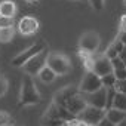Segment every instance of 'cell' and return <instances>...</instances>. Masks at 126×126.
Segmentation results:
<instances>
[{
  "instance_id": "5bb4252c",
  "label": "cell",
  "mask_w": 126,
  "mask_h": 126,
  "mask_svg": "<svg viewBox=\"0 0 126 126\" xmlns=\"http://www.w3.org/2000/svg\"><path fill=\"white\" fill-rule=\"evenodd\" d=\"M105 117L110 122H113L114 125H119L123 119H126V111H122V110H117V108L111 107V108L105 110Z\"/></svg>"
},
{
  "instance_id": "44dd1931",
  "label": "cell",
  "mask_w": 126,
  "mask_h": 126,
  "mask_svg": "<svg viewBox=\"0 0 126 126\" xmlns=\"http://www.w3.org/2000/svg\"><path fill=\"white\" fill-rule=\"evenodd\" d=\"M116 92H117V91H116L114 88H107V107H105V110H108V108L113 107V101H114Z\"/></svg>"
},
{
  "instance_id": "603a6c76",
  "label": "cell",
  "mask_w": 126,
  "mask_h": 126,
  "mask_svg": "<svg viewBox=\"0 0 126 126\" xmlns=\"http://www.w3.org/2000/svg\"><path fill=\"white\" fill-rule=\"evenodd\" d=\"M15 22H14V18H9V16H3L0 18V28H8V27H14Z\"/></svg>"
},
{
  "instance_id": "4fadbf2b",
  "label": "cell",
  "mask_w": 126,
  "mask_h": 126,
  "mask_svg": "<svg viewBox=\"0 0 126 126\" xmlns=\"http://www.w3.org/2000/svg\"><path fill=\"white\" fill-rule=\"evenodd\" d=\"M0 12H2L3 16L14 18L16 15V12H18L15 2H12V0H3V2L0 3Z\"/></svg>"
},
{
  "instance_id": "8992f818",
  "label": "cell",
  "mask_w": 126,
  "mask_h": 126,
  "mask_svg": "<svg viewBox=\"0 0 126 126\" xmlns=\"http://www.w3.org/2000/svg\"><path fill=\"white\" fill-rule=\"evenodd\" d=\"M101 88H102L101 77L94 71H86L83 79L79 83V91L82 94H92V92H95Z\"/></svg>"
},
{
  "instance_id": "9a60e30c",
  "label": "cell",
  "mask_w": 126,
  "mask_h": 126,
  "mask_svg": "<svg viewBox=\"0 0 126 126\" xmlns=\"http://www.w3.org/2000/svg\"><path fill=\"white\" fill-rule=\"evenodd\" d=\"M37 76H39L40 82H43V83H46V85L52 83V82L56 79V73H55L50 67H47V65H45V67L40 70V73H39Z\"/></svg>"
},
{
  "instance_id": "9c48e42d",
  "label": "cell",
  "mask_w": 126,
  "mask_h": 126,
  "mask_svg": "<svg viewBox=\"0 0 126 126\" xmlns=\"http://www.w3.org/2000/svg\"><path fill=\"white\" fill-rule=\"evenodd\" d=\"M73 116H79L86 107H88V101H86V98L83 96V94L82 92H79L77 95H74V96H71L67 102H65V105H64Z\"/></svg>"
},
{
  "instance_id": "83f0119b",
  "label": "cell",
  "mask_w": 126,
  "mask_h": 126,
  "mask_svg": "<svg viewBox=\"0 0 126 126\" xmlns=\"http://www.w3.org/2000/svg\"><path fill=\"white\" fill-rule=\"evenodd\" d=\"M111 64H113V68H122V67H126V64L120 59V56H116L111 59Z\"/></svg>"
},
{
  "instance_id": "f35d334b",
  "label": "cell",
  "mask_w": 126,
  "mask_h": 126,
  "mask_svg": "<svg viewBox=\"0 0 126 126\" xmlns=\"http://www.w3.org/2000/svg\"><path fill=\"white\" fill-rule=\"evenodd\" d=\"M123 3H125V5H126V0H123Z\"/></svg>"
},
{
  "instance_id": "d4e9b609",
  "label": "cell",
  "mask_w": 126,
  "mask_h": 126,
  "mask_svg": "<svg viewBox=\"0 0 126 126\" xmlns=\"http://www.w3.org/2000/svg\"><path fill=\"white\" fill-rule=\"evenodd\" d=\"M107 58H110V59H113V58H116V56H119V52L116 50V47L113 46V43L107 47V50H105V53H104Z\"/></svg>"
},
{
  "instance_id": "7c38bea8",
  "label": "cell",
  "mask_w": 126,
  "mask_h": 126,
  "mask_svg": "<svg viewBox=\"0 0 126 126\" xmlns=\"http://www.w3.org/2000/svg\"><path fill=\"white\" fill-rule=\"evenodd\" d=\"M79 92H80V91H79V85H77V86H76V85H68V86H65V88L59 89L58 92H55V95H53V102L58 104V105H65V102H67L71 96L77 95Z\"/></svg>"
},
{
  "instance_id": "4316f807",
  "label": "cell",
  "mask_w": 126,
  "mask_h": 126,
  "mask_svg": "<svg viewBox=\"0 0 126 126\" xmlns=\"http://www.w3.org/2000/svg\"><path fill=\"white\" fill-rule=\"evenodd\" d=\"M114 89H116L117 92H122V94L126 95V79H125V80H117L116 85H114Z\"/></svg>"
},
{
  "instance_id": "277c9868",
  "label": "cell",
  "mask_w": 126,
  "mask_h": 126,
  "mask_svg": "<svg viewBox=\"0 0 126 126\" xmlns=\"http://www.w3.org/2000/svg\"><path fill=\"white\" fill-rule=\"evenodd\" d=\"M99 43H101V39H99V34L96 31H86L82 34V37L79 40V50L86 52L89 55H94L98 50Z\"/></svg>"
},
{
  "instance_id": "7a4b0ae2",
  "label": "cell",
  "mask_w": 126,
  "mask_h": 126,
  "mask_svg": "<svg viewBox=\"0 0 126 126\" xmlns=\"http://www.w3.org/2000/svg\"><path fill=\"white\" fill-rule=\"evenodd\" d=\"M46 65L50 67L56 76H62V74H67L71 70V62L70 58L61 52H49L47 55V61H46Z\"/></svg>"
},
{
  "instance_id": "484cf974",
  "label": "cell",
  "mask_w": 126,
  "mask_h": 126,
  "mask_svg": "<svg viewBox=\"0 0 126 126\" xmlns=\"http://www.w3.org/2000/svg\"><path fill=\"white\" fill-rule=\"evenodd\" d=\"M114 76L117 80H125L126 79V67H122V68H114Z\"/></svg>"
},
{
  "instance_id": "2e32d148",
  "label": "cell",
  "mask_w": 126,
  "mask_h": 126,
  "mask_svg": "<svg viewBox=\"0 0 126 126\" xmlns=\"http://www.w3.org/2000/svg\"><path fill=\"white\" fill-rule=\"evenodd\" d=\"M113 107L122 111H126V95L122 92H116L114 101H113Z\"/></svg>"
},
{
  "instance_id": "d6986e66",
  "label": "cell",
  "mask_w": 126,
  "mask_h": 126,
  "mask_svg": "<svg viewBox=\"0 0 126 126\" xmlns=\"http://www.w3.org/2000/svg\"><path fill=\"white\" fill-rule=\"evenodd\" d=\"M14 125V119L8 111L0 110V126H12Z\"/></svg>"
},
{
  "instance_id": "ba28073f",
  "label": "cell",
  "mask_w": 126,
  "mask_h": 126,
  "mask_svg": "<svg viewBox=\"0 0 126 126\" xmlns=\"http://www.w3.org/2000/svg\"><path fill=\"white\" fill-rule=\"evenodd\" d=\"M94 73H96L99 77L105 76V74H110L114 71L113 68V64H111V59L107 58L105 55H98V56H94V68H92Z\"/></svg>"
},
{
  "instance_id": "d590c367",
  "label": "cell",
  "mask_w": 126,
  "mask_h": 126,
  "mask_svg": "<svg viewBox=\"0 0 126 126\" xmlns=\"http://www.w3.org/2000/svg\"><path fill=\"white\" fill-rule=\"evenodd\" d=\"M117 126H126V119H123V120H122V122H120Z\"/></svg>"
},
{
  "instance_id": "8d00e7d4",
  "label": "cell",
  "mask_w": 126,
  "mask_h": 126,
  "mask_svg": "<svg viewBox=\"0 0 126 126\" xmlns=\"http://www.w3.org/2000/svg\"><path fill=\"white\" fill-rule=\"evenodd\" d=\"M25 2H28V3H34V2H37V0H25Z\"/></svg>"
},
{
  "instance_id": "3957f363",
  "label": "cell",
  "mask_w": 126,
  "mask_h": 126,
  "mask_svg": "<svg viewBox=\"0 0 126 126\" xmlns=\"http://www.w3.org/2000/svg\"><path fill=\"white\" fill-rule=\"evenodd\" d=\"M46 47H47L46 42L39 40V42L33 43L31 46L25 47V49H24L22 52H19L18 55H15V56H14V59L11 61V64H12L14 67H24V64H25L28 59H31L34 55L40 53V52H42V50H45Z\"/></svg>"
},
{
  "instance_id": "5b68a950",
  "label": "cell",
  "mask_w": 126,
  "mask_h": 126,
  "mask_svg": "<svg viewBox=\"0 0 126 126\" xmlns=\"http://www.w3.org/2000/svg\"><path fill=\"white\" fill-rule=\"evenodd\" d=\"M47 55L49 52L45 49L42 50L40 53L34 55L31 59H28L25 64H24V70H25V74H30V76H37L40 73V70L46 65V61H47Z\"/></svg>"
},
{
  "instance_id": "ac0fdd59",
  "label": "cell",
  "mask_w": 126,
  "mask_h": 126,
  "mask_svg": "<svg viewBox=\"0 0 126 126\" xmlns=\"http://www.w3.org/2000/svg\"><path fill=\"white\" fill-rule=\"evenodd\" d=\"M101 82H102V86H104V88H114L117 79H116L114 73H110V74L102 76V77H101Z\"/></svg>"
},
{
  "instance_id": "cb8c5ba5",
  "label": "cell",
  "mask_w": 126,
  "mask_h": 126,
  "mask_svg": "<svg viewBox=\"0 0 126 126\" xmlns=\"http://www.w3.org/2000/svg\"><path fill=\"white\" fill-rule=\"evenodd\" d=\"M88 2L92 6V9L96 12H101L104 9V0H88Z\"/></svg>"
},
{
  "instance_id": "836d02e7",
  "label": "cell",
  "mask_w": 126,
  "mask_h": 126,
  "mask_svg": "<svg viewBox=\"0 0 126 126\" xmlns=\"http://www.w3.org/2000/svg\"><path fill=\"white\" fill-rule=\"evenodd\" d=\"M119 56H120V59H122V61L125 62V64H126V46H125V49L119 53Z\"/></svg>"
},
{
  "instance_id": "ffe728a7",
  "label": "cell",
  "mask_w": 126,
  "mask_h": 126,
  "mask_svg": "<svg viewBox=\"0 0 126 126\" xmlns=\"http://www.w3.org/2000/svg\"><path fill=\"white\" fill-rule=\"evenodd\" d=\"M42 126H64L62 119H42Z\"/></svg>"
},
{
  "instance_id": "7402d4cb",
  "label": "cell",
  "mask_w": 126,
  "mask_h": 126,
  "mask_svg": "<svg viewBox=\"0 0 126 126\" xmlns=\"http://www.w3.org/2000/svg\"><path fill=\"white\" fill-rule=\"evenodd\" d=\"M8 89H9V82H8V79H6L5 76L0 74V98H2V96L8 92Z\"/></svg>"
},
{
  "instance_id": "d6a6232c",
  "label": "cell",
  "mask_w": 126,
  "mask_h": 126,
  "mask_svg": "<svg viewBox=\"0 0 126 126\" xmlns=\"http://www.w3.org/2000/svg\"><path fill=\"white\" fill-rule=\"evenodd\" d=\"M117 39H119V40H120V42H122V43H123L125 46H126V31H120V33H119V37H117Z\"/></svg>"
},
{
  "instance_id": "74e56055",
  "label": "cell",
  "mask_w": 126,
  "mask_h": 126,
  "mask_svg": "<svg viewBox=\"0 0 126 126\" xmlns=\"http://www.w3.org/2000/svg\"><path fill=\"white\" fill-rule=\"evenodd\" d=\"M89 126H98V125H89Z\"/></svg>"
},
{
  "instance_id": "ab89813d",
  "label": "cell",
  "mask_w": 126,
  "mask_h": 126,
  "mask_svg": "<svg viewBox=\"0 0 126 126\" xmlns=\"http://www.w3.org/2000/svg\"><path fill=\"white\" fill-rule=\"evenodd\" d=\"M0 18H2V12H0Z\"/></svg>"
},
{
  "instance_id": "60d3db41",
  "label": "cell",
  "mask_w": 126,
  "mask_h": 126,
  "mask_svg": "<svg viewBox=\"0 0 126 126\" xmlns=\"http://www.w3.org/2000/svg\"><path fill=\"white\" fill-rule=\"evenodd\" d=\"M12 126H14V125H12Z\"/></svg>"
},
{
  "instance_id": "f546056e",
  "label": "cell",
  "mask_w": 126,
  "mask_h": 126,
  "mask_svg": "<svg viewBox=\"0 0 126 126\" xmlns=\"http://www.w3.org/2000/svg\"><path fill=\"white\" fill-rule=\"evenodd\" d=\"M64 126H79V119L74 117V119L65 120V122H64Z\"/></svg>"
},
{
  "instance_id": "e0dca14e",
  "label": "cell",
  "mask_w": 126,
  "mask_h": 126,
  "mask_svg": "<svg viewBox=\"0 0 126 126\" xmlns=\"http://www.w3.org/2000/svg\"><path fill=\"white\" fill-rule=\"evenodd\" d=\"M15 36V28L14 27H8V28H0V42L2 43H8L14 39Z\"/></svg>"
},
{
  "instance_id": "8fae6325",
  "label": "cell",
  "mask_w": 126,
  "mask_h": 126,
  "mask_svg": "<svg viewBox=\"0 0 126 126\" xmlns=\"http://www.w3.org/2000/svg\"><path fill=\"white\" fill-rule=\"evenodd\" d=\"M39 30V21L34 16H22L18 22V31L21 36H31L37 33Z\"/></svg>"
},
{
  "instance_id": "6da1fadb",
  "label": "cell",
  "mask_w": 126,
  "mask_h": 126,
  "mask_svg": "<svg viewBox=\"0 0 126 126\" xmlns=\"http://www.w3.org/2000/svg\"><path fill=\"white\" fill-rule=\"evenodd\" d=\"M42 101V96L33 82V76L25 74L22 77L21 91H19V99L18 107H28V105H37Z\"/></svg>"
},
{
  "instance_id": "f1b7e54d",
  "label": "cell",
  "mask_w": 126,
  "mask_h": 126,
  "mask_svg": "<svg viewBox=\"0 0 126 126\" xmlns=\"http://www.w3.org/2000/svg\"><path fill=\"white\" fill-rule=\"evenodd\" d=\"M113 46H114V47H116V50H117V52H119V53H120V52H122V50H123V49H125V45H123V43H122V42H120V40H119V39H117V40H114V42H113Z\"/></svg>"
},
{
  "instance_id": "52a82bcc",
  "label": "cell",
  "mask_w": 126,
  "mask_h": 126,
  "mask_svg": "<svg viewBox=\"0 0 126 126\" xmlns=\"http://www.w3.org/2000/svg\"><path fill=\"white\" fill-rule=\"evenodd\" d=\"M104 117H105V110L104 108H98V107H94V105H89V104L77 116L79 120H83L88 125H98Z\"/></svg>"
},
{
  "instance_id": "1f68e13d",
  "label": "cell",
  "mask_w": 126,
  "mask_h": 126,
  "mask_svg": "<svg viewBox=\"0 0 126 126\" xmlns=\"http://www.w3.org/2000/svg\"><path fill=\"white\" fill-rule=\"evenodd\" d=\"M120 31H126V14L120 16Z\"/></svg>"
},
{
  "instance_id": "4dcf8cb0",
  "label": "cell",
  "mask_w": 126,
  "mask_h": 126,
  "mask_svg": "<svg viewBox=\"0 0 126 126\" xmlns=\"http://www.w3.org/2000/svg\"><path fill=\"white\" fill-rule=\"evenodd\" d=\"M98 126H117V125H114V123H113V122H110L107 117H104V119L98 123Z\"/></svg>"
},
{
  "instance_id": "30bf717a",
  "label": "cell",
  "mask_w": 126,
  "mask_h": 126,
  "mask_svg": "<svg viewBox=\"0 0 126 126\" xmlns=\"http://www.w3.org/2000/svg\"><path fill=\"white\" fill-rule=\"evenodd\" d=\"M83 96L86 98L88 104L89 105H94V107H98V108H104L107 107V88H101L92 94H83Z\"/></svg>"
},
{
  "instance_id": "e575fe53",
  "label": "cell",
  "mask_w": 126,
  "mask_h": 126,
  "mask_svg": "<svg viewBox=\"0 0 126 126\" xmlns=\"http://www.w3.org/2000/svg\"><path fill=\"white\" fill-rule=\"evenodd\" d=\"M79 126H89L86 122H83V120H79Z\"/></svg>"
}]
</instances>
